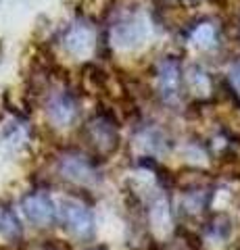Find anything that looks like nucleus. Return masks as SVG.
<instances>
[{"label": "nucleus", "mask_w": 240, "mask_h": 250, "mask_svg": "<svg viewBox=\"0 0 240 250\" xmlns=\"http://www.w3.org/2000/svg\"><path fill=\"white\" fill-rule=\"evenodd\" d=\"M0 233H2L4 238H11V240L21 236L19 219L13 213V208L6 207V205H0Z\"/></svg>", "instance_id": "9"}, {"label": "nucleus", "mask_w": 240, "mask_h": 250, "mask_svg": "<svg viewBox=\"0 0 240 250\" xmlns=\"http://www.w3.org/2000/svg\"><path fill=\"white\" fill-rule=\"evenodd\" d=\"M230 82H232V85H234V90L240 94V67H236L234 71H232V75H230Z\"/></svg>", "instance_id": "11"}, {"label": "nucleus", "mask_w": 240, "mask_h": 250, "mask_svg": "<svg viewBox=\"0 0 240 250\" xmlns=\"http://www.w3.org/2000/svg\"><path fill=\"white\" fill-rule=\"evenodd\" d=\"M192 42L198 48H211L215 44V27L209 25V23H203V25H198L195 29V34H192Z\"/></svg>", "instance_id": "10"}, {"label": "nucleus", "mask_w": 240, "mask_h": 250, "mask_svg": "<svg viewBox=\"0 0 240 250\" xmlns=\"http://www.w3.org/2000/svg\"><path fill=\"white\" fill-rule=\"evenodd\" d=\"M59 169L67 179H71L75 184H94L98 179L96 167L86 156H80V154H65L61 159Z\"/></svg>", "instance_id": "7"}, {"label": "nucleus", "mask_w": 240, "mask_h": 250, "mask_svg": "<svg viewBox=\"0 0 240 250\" xmlns=\"http://www.w3.org/2000/svg\"><path fill=\"white\" fill-rule=\"evenodd\" d=\"M46 115L57 127H67L71 125L77 117V100L71 92L59 90L52 92L46 103Z\"/></svg>", "instance_id": "6"}, {"label": "nucleus", "mask_w": 240, "mask_h": 250, "mask_svg": "<svg viewBox=\"0 0 240 250\" xmlns=\"http://www.w3.org/2000/svg\"><path fill=\"white\" fill-rule=\"evenodd\" d=\"M59 219L65 228L75 233L77 238H90L94 229V219L90 208H86L77 200H63L59 207Z\"/></svg>", "instance_id": "4"}, {"label": "nucleus", "mask_w": 240, "mask_h": 250, "mask_svg": "<svg viewBox=\"0 0 240 250\" xmlns=\"http://www.w3.org/2000/svg\"><path fill=\"white\" fill-rule=\"evenodd\" d=\"M82 136L86 140V144L92 148V152L98 156H109L111 152H115V148L119 144L117 123L109 113H98L96 117H92L84 125Z\"/></svg>", "instance_id": "1"}, {"label": "nucleus", "mask_w": 240, "mask_h": 250, "mask_svg": "<svg viewBox=\"0 0 240 250\" xmlns=\"http://www.w3.org/2000/svg\"><path fill=\"white\" fill-rule=\"evenodd\" d=\"M146 34H149V27L138 11H126L113 25V40L121 48H134L142 44Z\"/></svg>", "instance_id": "3"}, {"label": "nucleus", "mask_w": 240, "mask_h": 250, "mask_svg": "<svg viewBox=\"0 0 240 250\" xmlns=\"http://www.w3.org/2000/svg\"><path fill=\"white\" fill-rule=\"evenodd\" d=\"M61 46L75 59H86L94 52L96 46V31L88 21H73L71 25L65 29L63 38H61Z\"/></svg>", "instance_id": "2"}, {"label": "nucleus", "mask_w": 240, "mask_h": 250, "mask_svg": "<svg viewBox=\"0 0 240 250\" xmlns=\"http://www.w3.org/2000/svg\"><path fill=\"white\" fill-rule=\"evenodd\" d=\"M157 83L161 96L172 100L175 98L177 90H180V65L174 59H165L159 62L157 67Z\"/></svg>", "instance_id": "8"}, {"label": "nucleus", "mask_w": 240, "mask_h": 250, "mask_svg": "<svg viewBox=\"0 0 240 250\" xmlns=\"http://www.w3.org/2000/svg\"><path fill=\"white\" fill-rule=\"evenodd\" d=\"M21 208L25 213L27 221L34 223L36 228H46V225L55 223V219L59 217V208L55 207V202L46 192L27 194L21 202Z\"/></svg>", "instance_id": "5"}]
</instances>
